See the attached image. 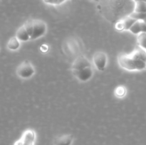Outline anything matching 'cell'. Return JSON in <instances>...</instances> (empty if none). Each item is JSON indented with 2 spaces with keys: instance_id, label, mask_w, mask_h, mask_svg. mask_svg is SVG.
<instances>
[{
  "instance_id": "cell-12",
  "label": "cell",
  "mask_w": 146,
  "mask_h": 145,
  "mask_svg": "<svg viewBox=\"0 0 146 145\" xmlns=\"http://www.w3.org/2000/svg\"><path fill=\"white\" fill-rule=\"evenodd\" d=\"M16 36H17V38L20 41H23V42H26V41H28L29 40H31L29 34L27 32V31L26 30L24 25L21 26V27H19L18 28V30L17 31V33H16Z\"/></svg>"
},
{
  "instance_id": "cell-1",
  "label": "cell",
  "mask_w": 146,
  "mask_h": 145,
  "mask_svg": "<svg viewBox=\"0 0 146 145\" xmlns=\"http://www.w3.org/2000/svg\"><path fill=\"white\" fill-rule=\"evenodd\" d=\"M31 40H36L45 35L47 26L44 21L40 19H29L24 24Z\"/></svg>"
},
{
  "instance_id": "cell-15",
  "label": "cell",
  "mask_w": 146,
  "mask_h": 145,
  "mask_svg": "<svg viewBox=\"0 0 146 145\" xmlns=\"http://www.w3.org/2000/svg\"><path fill=\"white\" fill-rule=\"evenodd\" d=\"M134 11L139 13H146L145 1H136V2H135Z\"/></svg>"
},
{
  "instance_id": "cell-5",
  "label": "cell",
  "mask_w": 146,
  "mask_h": 145,
  "mask_svg": "<svg viewBox=\"0 0 146 145\" xmlns=\"http://www.w3.org/2000/svg\"><path fill=\"white\" fill-rule=\"evenodd\" d=\"M108 62V56L103 51H97L93 55V63L99 71H104Z\"/></svg>"
},
{
  "instance_id": "cell-14",
  "label": "cell",
  "mask_w": 146,
  "mask_h": 145,
  "mask_svg": "<svg viewBox=\"0 0 146 145\" xmlns=\"http://www.w3.org/2000/svg\"><path fill=\"white\" fill-rule=\"evenodd\" d=\"M138 45L146 51V32L141 33L137 36Z\"/></svg>"
},
{
  "instance_id": "cell-18",
  "label": "cell",
  "mask_w": 146,
  "mask_h": 145,
  "mask_svg": "<svg viewBox=\"0 0 146 145\" xmlns=\"http://www.w3.org/2000/svg\"><path fill=\"white\" fill-rule=\"evenodd\" d=\"M44 3L52 5H58V0H43Z\"/></svg>"
},
{
  "instance_id": "cell-10",
  "label": "cell",
  "mask_w": 146,
  "mask_h": 145,
  "mask_svg": "<svg viewBox=\"0 0 146 145\" xmlns=\"http://www.w3.org/2000/svg\"><path fill=\"white\" fill-rule=\"evenodd\" d=\"M129 31L135 35H138L143 32H146V24L143 21L138 20L131 27Z\"/></svg>"
},
{
  "instance_id": "cell-16",
  "label": "cell",
  "mask_w": 146,
  "mask_h": 145,
  "mask_svg": "<svg viewBox=\"0 0 146 145\" xmlns=\"http://www.w3.org/2000/svg\"><path fill=\"white\" fill-rule=\"evenodd\" d=\"M114 95L118 98H122L126 95V88L123 85L118 86L114 90Z\"/></svg>"
},
{
  "instance_id": "cell-6",
  "label": "cell",
  "mask_w": 146,
  "mask_h": 145,
  "mask_svg": "<svg viewBox=\"0 0 146 145\" xmlns=\"http://www.w3.org/2000/svg\"><path fill=\"white\" fill-rule=\"evenodd\" d=\"M137 21V20L134 19L132 17L130 16H125L122 19L119 20L117 21L115 24V29L118 30L119 31H129L131 27L135 24Z\"/></svg>"
},
{
  "instance_id": "cell-4",
  "label": "cell",
  "mask_w": 146,
  "mask_h": 145,
  "mask_svg": "<svg viewBox=\"0 0 146 145\" xmlns=\"http://www.w3.org/2000/svg\"><path fill=\"white\" fill-rule=\"evenodd\" d=\"M36 138V132L33 129H27L19 140L14 142V145H34Z\"/></svg>"
},
{
  "instance_id": "cell-13",
  "label": "cell",
  "mask_w": 146,
  "mask_h": 145,
  "mask_svg": "<svg viewBox=\"0 0 146 145\" xmlns=\"http://www.w3.org/2000/svg\"><path fill=\"white\" fill-rule=\"evenodd\" d=\"M7 48L11 51H17L20 47V41L17 38V36L11 37L7 43Z\"/></svg>"
},
{
  "instance_id": "cell-9",
  "label": "cell",
  "mask_w": 146,
  "mask_h": 145,
  "mask_svg": "<svg viewBox=\"0 0 146 145\" xmlns=\"http://www.w3.org/2000/svg\"><path fill=\"white\" fill-rule=\"evenodd\" d=\"M74 138L72 134H65L54 138L53 141L54 145H72Z\"/></svg>"
},
{
  "instance_id": "cell-20",
  "label": "cell",
  "mask_w": 146,
  "mask_h": 145,
  "mask_svg": "<svg viewBox=\"0 0 146 145\" xmlns=\"http://www.w3.org/2000/svg\"><path fill=\"white\" fill-rule=\"evenodd\" d=\"M132 1H135V2H136V1H145L146 2V0H132Z\"/></svg>"
},
{
  "instance_id": "cell-17",
  "label": "cell",
  "mask_w": 146,
  "mask_h": 145,
  "mask_svg": "<svg viewBox=\"0 0 146 145\" xmlns=\"http://www.w3.org/2000/svg\"><path fill=\"white\" fill-rule=\"evenodd\" d=\"M129 16L132 17L133 18H134V19L137 20V21H138V20L145 21V20H146V13H139L133 11Z\"/></svg>"
},
{
  "instance_id": "cell-21",
  "label": "cell",
  "mask_w": 146,
  "mask_h": 145,
  "mask_svg": "<svg viewBox=\"0 0 146 145\" xmlns=\"http://www.w3.org/2000/svg\"><path fill=\"white\" fill-rule=\"evenodd\" d=\"M94 1H99V0H94Z\"/></svg>"
},
{
  "instance_id": "cell-3",
  "label": "cell",
  "mask_w": 146,
  "mask_h": 145,
  "mask_svg": "<svg viewBox=\"0 0 146 145\" xmlns=\"http://www.w3.org/2000/svg\"><path fill=\"white\" fill-rule=\"evenodd\" d=\"M17 75L22 79H29L35 73V68L31 62L24 61L17 68Z\"/></svg>"
},
{
  "instance_id": "cell-8",
  "label": "cell",
  "mask_w": 146,
  "mask_h": 145,
  "mask_svg": "<svg viewBox=\"0 0 146 145\" xmlns=\"http://www.w3.org/2000/svg\"><path fill=\"white\" fill-rule=\"evenodd\" d=\"M92 66L91 62L84 56H79L75 59L71 66L73 71H78L87 68V67Z\"/></svg>"
},
{
  "instance_id": "cell-2",
  "label": "cell",
  "mask_w": 146,
  "mask_h": 145,
  "mask_svg": "<svg viewBox=\"0 0 146 145\" xmlns=\"http://www.w3.org/2000/svg\"><path fill=\"white\" fill-rule=\"evenodd\" d=\"M120 66L129 71H140L146 69V62L138 61L130 55V54H120L118 57Z\"/></svg>"
},
{
  "instance_id": "cell-19",
  "label": "cell",
  "mask_w": 146,
  "mask_h": 145,
  "mask_svg": "<svg viewBox=\"0 0 146 145\" xmlns=\"http://www.w3.org/2000/svg\"><path fill=\"white\" fill-rule=\"evenodd\" d=\"M65 1H66V0H58V4H62V3H64Z\"/></svg>"
},
{
  "instance_id": "cell-7",
  "label": "cell",
  "mask_w": 146,
  "mask_h": 145,
  "mask_svg": "<svg viewBox=\"0 0 146 145\" xmlns=\"http://www.w3.org/2000/svg\"><path fill=\"white\" fill-rule=\"evenodd\" d=\"M72 72L74 76L77 79L79 80L80 81L86 82V81L89 80L92 78L93 74H94V71H93L92 66H89L81 70V71H73Z\"/></svg>"
},
{
  "instance_id": "cell-11",
  "label": "cell",
  "mask_w": 146,
  "mask_h": 145,
  "mask_svg": "<svg viewBox=\"0 0 146 145\" xmlns=\"http://www.w3.org/2000/svg\"><path fill=\"white\" fill-rule=\"evenodd\" d=\"M129 54L131 57H133L135 59L138 60V61L146 62V51L144 50L143 48H141L140 46L135 48V50H133Z\"/></svg>"
}]
</instances>
